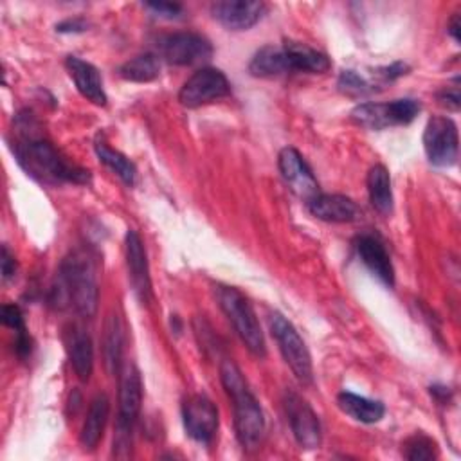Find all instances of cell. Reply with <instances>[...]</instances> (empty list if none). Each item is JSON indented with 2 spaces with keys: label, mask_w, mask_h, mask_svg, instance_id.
I'll return each instance as SVG.
<instances>
[{
  "label": "cell",
  "mask_w": 461,
  "mask_h": 461,
  "mask_svg": "<svg viewBox=\"0 0 461 461\" xmlns=\"http://www.w3.org/2000/svg\"><path fill=\"white\" fill-rule=\"evenodd\" d=\"M367 194L371 205L382 212L389 214L393 211V189H391V176L385 166L375 164L367 171Z\"/></svg>",
  "instance_id": "obj_23"
},
{
  "label": "cell",
  "mask_w": 461,
  "mask_h": 461,
  "mask_svg": "<svg viewBox=\"0 0 461 461\" xmlns=\"http://www.w3.org/2000/svg\"><path fill=\"white\" fill-rule=\"evenodd\" d=\"M283 405L295 441L303 448H317L321 445V421L310 403L295 391H286Z\"/></svg>",
  "instance_id": "obj_11"
},
{
  "label": "cell",
  "mask_w": 461,
  "mask_h": 461,
  "mask_svg": "<svg viewBox=\"0 0 461 461\" xmlns=\"http://www.w3.org/2000/svg\"><path fill=\"white\" fill-rule=\"evenodd\" d=\"M249 72L256 77H279L292 72V65L285 47L265 45L261 47L249 63Z\"/></svg>",
  "instance_id": "obj_19"
},
{
  "label": "cell",
  "mask_w": 461,
  "mask_h": 461,
  "mask_svg": "<svg viewBox=\"0 0 461 461\" xmlns=\"http://www.w3.org/2000/svg\"><path fill=\"white\" fill-rule=\"evenodd\" d=\"M337 86L344 95L349 97H362L367 94H373L376 90L375 83L369 81L367 77H364L362 74H358L357 70H342L339 79H337Z\"/></svg>",
  "instance_id": "obj_28"
},
{
  "label": "cell",
  "mask_w": 461,
  "mask_h": 461,
  "mask_svg": "<svg viewBox=\"0 0 461 461\" xmlns=\"http://www.w3.org/2000/svg\"><path fill=\"white\" fill-rule=\"evenodd\" d=\"M337 405L344 414L351 416L360 423H376L385 414V407L382 402L369 400L366 396H358L348 391H342L337 396Z\"/></svg>",
  "instance_id": "obj_22"
},
{
  "label": "cell",
  "mask_w": 461,
  "mask_h": 461,
  "mask_svg": "<svg viewBox=\"0 0 461 461\" xmlns=\"http://www.w3.org/2000/svg\"><path fill=\"white\" fill-rule=\"evenodd\" d=\"M220 380L225 393L232 400L236 438L243 448L252 450L261 443L265 434L263 409L249 389L240 367L230 358H225L220 364Z\"/></svg>",
  "instance_id": "obj_3"
},
{
  "label": "cell",
  "mask_w": 461,
  "mask_h": 461,
  "mask_svg": "<svg viewBox=\"0 0 461 461\" xmlns=\"http://www.w3.org/2000/svg\"><path fill=\"white\" fill-rule=\"evenodd\" d=\"M423 148L430 164L438 167L456 164L459 149L456 122L445 115L430 117L423 131Z\"/></svg>",
  "instance_id": "obj_8"
},
{
  "label": "cell",
  "mask_w": 461,
  "mask_h": 461,
  "mask_svg": "<svg viewBox=\"0 0 461 461\" xmlns=\"http://www.w3.org/2000/svg\"><path fill=\"white\" fill-rule=\"evenodd\" d=\"M268 324H270L272 337L276 339L277 348H279L285 362L295 375V378L303 385H310L313 380L312 357H310V351H308L304 340L301 339L299 331L295 330V326L286 317H283L279 312H274L270 315Z\"/></svg>",
  "instance_id": "obj_5"
},
{
  "label": "cell",
  "mask_w": 461,
  "mask_h": 461,
  "mask_svg": "<svg viewBox=\"0 0 461 461\" xmlns=\"http://www.w3.org/2000/svg\"><path fill=\"white\" fill-rule=\"evenodd\" d=\"M142 405V380L135 366L124 367L119 382V411H117V425H115V439L113 450L130 447V436L133 425L139 418Z\"/></svg>",
  "instance_id": "obj_7"
},
{
  "label": "cell",
  "mask_w": 461,
  "mask_h": 461,
  "mask_svg": "<svg viewBox=\"0 0 461 461\" xmlns=\"http://www.w3.org/2000/svg\"><path fill=\"white\" fill-rule=\"evenodd\" d=\"M403 456L411 461H430L438 456L436 441L425 434H414L403 443Z\"/></svg>",
  "instance_id": "obj_29"
},
{
  "label": "cell",
  "mask_w": 461,
  "mask_h": 461,
  "mask_svg": "<svg viewBox=\"0 0 461 461\" xmlns=\"http://www.w3.org/2000/svg\"><path fill=\"white\" fill-rule=\"evenodd\" d=\"M420 103L411 97L389 103H362L351 110V121L366 130H385L391 126L409 124L416 119Z\"/></svg>",
  "instance_id": "obj_6"
},
{
  "label": "cell",
  "mask_w": 461,
  "mask_h": 461,
  "mask_svg": "<svg viewBox=\"0 0 461 461\" xmlns=\"http://www.w3.org/2000/svg\"><path fill=\"white\" fill-rule=\"evenodd\" d=\"M65 67L68 70V76L74 79L77 92L85 99H88L90 103H94L97 106L106 104V94L103 88L99 70L92 63L77 58V56H68L65 59Z\"/></svg>",
  "instance_id": "obj_18"
},
{
  "label": "cell",
  "mask_w": 461,
  "mask_h": 461,
  "mask_svg": "<svg viewBox=\"0 0 461 461\" xmlns=\"http://www.w3.org/2000/svg\"><path fill=\"white\" fill-rule=\"evenodd\" d=\"M126 265H128L130 283L133 286L137 299L142 304H148L153 297L148 256H146V249L140 236L133 229L126 232Z\"/></svg>",
  "instance_id": "obj_14"
},
{
  "label": "cell",
  "mask_w": 461,
  "mask_h": 461,
  "mask_svg": "<svg viewBox=\"0 0 461 461\" xmlns=\"http://www.w3.org/2000/svg\"><path fill=\"white\" fill-rule=\"evenodd\" d=\"M88 27V23L81 18H74V20H65L61 23L56 25V31L59 32H83Z\"/></svg>",
  "instance_id": "obj_34"
},
{
  "label": "cell",
  "mask_w": 461,
  "mask_h": 461,
  "mask_svg": "<svg viewBox=\"0 0 461 461\" xmlns=\"http://www.w3.org/2000/svg\"><path fill=\"white\" fill-rule=\"evenodd\" d=\"M283 47L288 54L294 74L295 72L322 74V72L330 70V67H331L330 58L324 52L312 49L301 41H285Z\"/></svg>",
  "instance_id": "obj_21"
},
{
  "label": "cell",
  "mask_w": 461,
  "mask_h": 461,
  "mask_svg": "<svg viewBox=\"0 0 461 461\" xmlns=\"http://www.w3.org/2000/svg\"><path fill=\"white\" fill-rule=\"evenodd\" d=\"M355 249L362 263L387 286L394 285V268L380 238L373 234H360L355 240Z\"/></svg>",
  "instance_id": "obj_16"
},
{
  "label": "cell",
  "mask_w": 461,
  "mask_h": 461,
  "mask_svg": "<svg viewBox=\"0 0 461 461\" xmlns=\"http://www.w3.org/2000/svg\"><path fill=\"white\" fill-rule=\"evenodd\" d=\"M267 5L252 0H220L211 5L214 20L229 31H247L265 14Z\"/></svg>",
  "instance_id": "obj_15"
},
{
  "label": "cell",
  "mask_w": 461,
  "mask_h": 461,
  "mask_svg": "<svg viewBox=\"0 0 461 461\" xmlns=\"http://www.w3.org/2000/svg\"><path fill=\"white\" fill-rule=\"evenodd\" d=\"M308 203V211L312 216L330 221V223H346V221H355L360 216L358 205L344 194H328V193H319L313 196Z\"/></svg>",
  "instance_id": "obj_17"
},
{
  "label": "cell",
  "mask_w": 461,
  "mask_h": 461,
  "mask_svg": "<svg viewBox=\"0 0 461 461\" xmlns=\"http://www.w3.org/2000/svg\"><path fill=\"white\" fill-rule=\"evenodd\" d=\"M2 322L7 328L14 330V335L27 331L25 322H23V315H22V312L16 304H4L2 306Z\"/></svg>",
  "instance_id": "obj_30"
},
{
  "label": "cell",
  "mask_w": 461,
  "mask_h": 461,
  "mask_svg": "<svg viewBox=\"0 0 461 461\" xmlns=\"http://www.w3.org/2000/svg\"><path fill=\"white\" fill-rule=\"evenodd\" d=\"M229 94L230 83L225 74L212 67H202L182 85L178 101L187 108H198Z\"/></svg>",
  "instance_id": "obj_9"
},
{
  "label": "cell",
  "mask_w": 461,
  "mask_h": 461,
  "mask_svg": "<svg viewBox=\"0 0 461 461\" xmlns=\"http://www.w3.org/2000/svg\"><path fill=\"white\" fill-rule=\"evenodd\" d=\"M146 9L153 11L160 18H178L182 13V5L176 2H146Z\"/></svg>",
  "instance_id": "obj_31"
},
{
  "label": "cell",
  "mask_w": 461,
  "mask_h": 461,
  "mask_svg": "<svg viewBox=\"0 0 461 461\" xmlns=\"http://www.w3.org/2000/svg\"><path fill=\"white\" fill-rule=\"evenodd\" d=\"M438 101L441 106H445L447 110H457L459 108V88L452 86V88H443L438 94Z\"/></svg>",
  "instance_id": "obj_32"
},
{
  "label": "cell",
  "mask_w": 461,
  "mask_h": 461,
  "mask_svg": "<svg viewBox=\"0 0 461 461\" xmlns=\"http://www.w3.org/2000/svg\"><path fill=\"white\" fill-rule=\"evenodd\" d=\"M182 420L187 436L198 443H211L218 430V409L203 394H191L184 400Z\"/></svg>",
  "instance_id": "obj_12"
},
{
  "label": "cell",
  "mask_w": 461,
  "mask_h": 461,
  "mask_svg": "<svg viewBox=\"0 0 461 461\" xmlns=\"http://www.w3.org/2000/svg\"><path fill=\"white\" fill-rule=\"evenodd\" d=\"M459 14L456 13L452 18H450V22H448V32H450V36L456 40V41H459Z\"/></svg>",
  "instance_id": "obj_35"
},
{
  "label": "cell",
  "mask_w": 461,
  "mask_h": 461,
  "mask_svg": "<svg viewBox=\"0 0 461 461\" xmlns=\"http://www.w3.org/2000/svg\"><path fill=\"white\" fill-rule=\"evenodd\" d=\"M94 149H95L97 158H99L112 173H115L126 185H133V184H135L137 169H135V164H133L126 155H122L121 151L110 148L108 142H106L103 137H97V139H95Z\"/></svg>",
  "instance_id": "obj_24"
},
{
  "label": "cell",
  "mask_w": 461,
  "mask_h": 461,
  "mask_svg": "<svg viewBox=\"0 0 461 461\" xmlns=\"http://www.w3.org/2000/svg\"><path fill=\"white\" fill-rule=\"evenodd\" d=\"M16 140L11 148L27 175L47 185L88 184L90 171L67 160L50 140L34 131L36 121L29 112L16 115Z\"/></svg>",
  "instance_id": "obj_1"
},
{
  "label": "cell",
  "mask_w": 461,
  "mask_h": 461,
  "mask_svg": "<svg viewBox=\"0 0 461 461\" xmlns=\"http://www.w3.org/2000/svg\"><path fill=\"white\" fill-rule=\"evenodd\" d=\"M108 412H110V400L106 394L101 393L92 400L81 434H79V443L85 450H94L101 441L106 421H108Z\"/></svg>",
  "instance_id": "obj_20"
},
{
  "label": "cell",
  "mask_w": 461,
  "mask_h": 461,
  "mask_svg": "<svg viewBox=\"0 0 461 461\" xmlns=\"http://www.w3.org/2000/svg\"><path fill=\"white\" fill-rule=\"evenodd\" d=\"M216 299L221 308V312L230 321L234 331L245 344V348L254 355L263 358L267 355V344L261 331V326L258 322V317L254 313L252 304L249 299L234 286L218 285L216 286Z\"/></svg>",
  "instance_id": "obj_4"
},
{
  "label": "cell",
  "mask_w": 461,
  "mask_h": 461,
  "mask_svg": "<svg viewBox=\"0 0 461 461\" xmlns=\"http://www.w3.org/2000/svg\"><path fill=\"white\" fill-rule=\"evenodd\" d=\"M0 267H2V277H4V281L14 277V274H16V261H14V256L9 252V249H7L5 245L2 247Z\"/></svg>",
  "instance_id": "obj_33"
},
{
  "label": "cell",
  "mask_w": 461,
  "mask_h": 461,
  "mask_svg": "<svg viewBox=\"0 0 461 461\" xmlns=\"http://www.w3.org/2000/svg\"><path fill=\"white\" fill-rule=\"evenodd\" d=\"M158 52L169 65H194L212 56L211 41L198 32H173L158 41Z\"/></svg>",
  "instance_id": "obj_10"
},
{
  "label": "cell",
  "mask_w": 461,
  "mask_h": 461,
  "mask_svg": "<svg viewBox=\"0 0 461 461\" xmlns=\"http://www.w3.org/2000/svg\"><path fill=\"white\" fill-rule=\"evenodd\" d=\"M68 355H70V364L74 373L77 375L79 380L86 382L94 371V346H92L90 335L81 330L74 331L70 339Z\"/></svg>",
  "instance_id": "obj_25"
},
{
  "label": "cell",
  "mask_w": 461,
  "mask_h": 461,
  "mask_svg": "<svg viewBox=\"0 0 461 461\" xmlns=\"http://www.w3.org/2000/svg\"><path fill=\"white\" fill-rule=\"evenodd\" d=\"M160 65L155 54H139L119 67V76L131 83H149L158 76Z\"/></svg>",
  "instance_id": "obj_26"
},
{
  "label": "cell",
  "mask_w": 461,
  "mask_h": 461,
  "mask_svg": "<svg viewBox=\"0 0 461 461\" xmlns=\"http://www.w3.org/2000/svg\"><path fill=\"white\" fill-rule=\"evenodd\" d=\"M277 166L285 184L301 200L310 202L313 196L321 193L317 178L313 176L310 166L295 148H290V146L283 148L277 157Z\"/></svg>",
  "instance_id": "obj_13"
},
{
  "label": "cell",
  "mask_w": 461,
  "mask_h": 461,
  "mask_svg": "<svg viewBox=\"0 0 461 461\" xmlns=\"http://www.w3.org/2000/svg\"><path fill=\"white\" fill-rule=\"evenodd\" d=\"M97 301L99 288L90 256L81 250L68 254L61 261L50 288V303L56 308H72L81 317H94Z\"/></svg>",
  "instance_id": "obj_2"
},
{
  "label": "cell",
  "mask_w": 461,
  "mask_h": 461,
  "mask_svg": "<svg viewBox=\"0 0 461 461\" xmlns=\"http://www.w3.org/2000/svg\"><path fill=\"white\" fill-rule=\"evenodd\" d=\"M121 353H122V331L119 319L112 315L106 322V331L103 339V355L108 373H115L121 364Z\"/></svg>",
  "instance_id": "obj_27"
}]
</instances>
